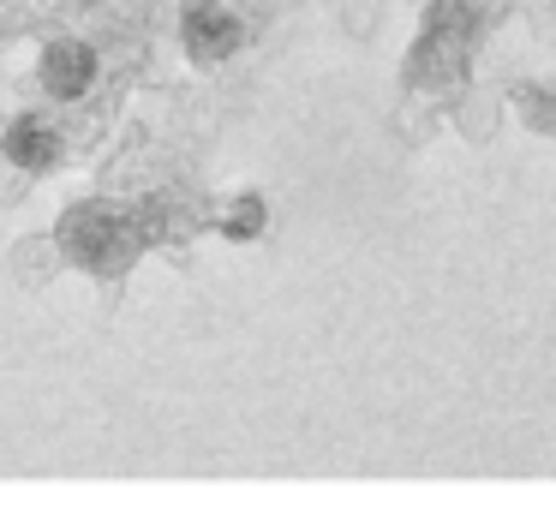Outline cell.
Instances as JSON below:
<instances>
[{"label":"cell","mask_w":556,"mask_h":532,"mask_svg":"<svg viewBox=\"0 0 556 532\" xmlns=\"http://www.w3.org/2000/svg\"><path fill=\"white\" fill-rule=\"evenodd\" d=\"M90 78H97V54L85 49V42H54L49 54H42V85L54 90V97H85Z\"/></svg>","instance_id":"6da1fadb"},{"label":"cell","mask_w":556,"mask_h":532,"mask_svg":"<svg viewBox=\"0 0 556 532\" xmlns=\"http://www.w3.org/2000/svg\"><path fill=\"white\" fill-rule=\"evenodd\" d=\"M186 42H192L198 61H222V54L240 42V18L216 13V7H198V13L186 18Z\"/></svg>","instance_id":"7a4b0ae2"},{"label":"cell","mask_w":556,"mask_h":532,"mask_svg":"<svg viewBox=\"0 0 556 532\" xmlns=\"http://www.w3.org/2000/svg\"><path fill=\"white\" fill-rule=\"evenodd\" d=\"M7 150H13L25 168H49L54 156H61V144H54V132H30V121H18L13 132H7Z\"/></svg>","instance_id":"3957f363"}]
</instances>
